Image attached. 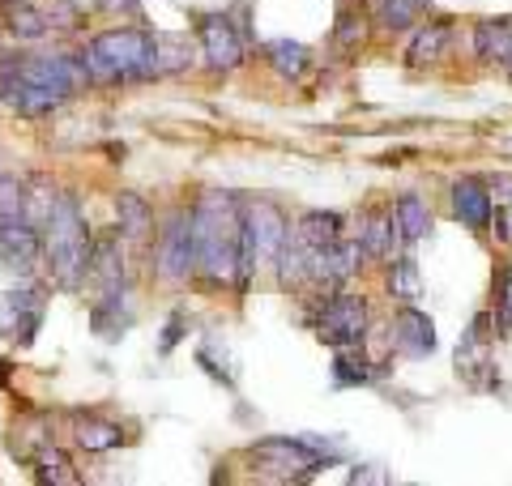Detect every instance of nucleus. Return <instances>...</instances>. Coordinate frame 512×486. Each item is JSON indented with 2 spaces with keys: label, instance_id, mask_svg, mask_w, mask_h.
I'll use <instances>...</instances> for the list:
<instances>
[{
  "label": "nucleus",
  "instance_id": "obj_1",
  "mask_svg": "<svg viewBox=\"0 0 512 486\" xmlns=\"http://www.w3.org/2000/svg\"><path fill=\"white\" fill-rule=\"evenodd\" d=\"M192 243L197 278L210 286H239V243H244V201L235 192L210 188L192 205Z\"/></svg>",
  "mask_w": 512,
  "mask_h": 486
},
{
  "label": "nucleus",
  "instance_id": "obj_2",
  "mask_svg": "<svg viewBox=\"0 0 512 486\" xmlns=\"http://www.w3.org/2000/svg\"><path fill=\"white\" fill-rule=\"evenodd\" d=\"M90 222L82 214V205H77V197H56L52 205V218L43 222V265L47 273H52V282L60 290H82L86 278H90Z\"/></svg>",
  "mask_w": 512,
  "mask_h": 486
},
{
  "label": "nucleus",
  "instance_id": "obj_3",
  "mask_svg": "<svg viewBox=\"0 0 512 486\" xmlns=\"http://www.w3.org/2000/svg\"><path fill=\"white\" fill-rule=\"evenodd\" d=\"M82 69H86V81H94V86L154 77V30H137V26L103 30L99 39L86 43Z\"/></svg>",
  "mask_w": 512,
  "mask_h": 486
},
{
  "label": "nucleus",
  "instance_id": "obj_4",
  "mask_svg": "<svg viewBox=\"0 0 512 486\" xmlns=\"http://www.w3.org/2000/svg\"><path fill=\"white\" fill-rule=\"evenodd\" d=\"M286 235H291V218L282 214L278 201L256 197L244 205V243H239V286L256 278V269L274 265Z\"/></svg>",
  "mask_w": 512,
  "mask_h": 486
},
{
  "label": "nucleus",
  "instance_id": "obj_5",
  "mask_svg": "<svg viewBox=\"0 0 512 486\" xmlns=\"http://www.w3.org/2000/svg\"><path fill=\"white\" fill-rule=\"evenodd\" d=\"M252 457L265 465V478L299 482V478H312L316 469H325L338 457V448H325L312 435H269V440L252 444Z\"/></svg>",
  "mask_w": 512,
  "mask_h": 486
},
{
  "label": "nucleus",
  "instance_id": "obj_6",
  "mask_svg": "<svg viewBox=\"0 0 512 486\" xmlns=\"http://www.w3.org/2000/svg\"><path fill=\"white\" fill-rule=\"evenodd\" d=\"M154 278L163 286H184L197 278V243H192V209H171L154 235Z\"/></svg>",
  "mask_w": 512,
  "mask_h": 486
},
{
  "label": "nucleus",
  "instance_id": "obj_7",
  "mask_svg": "<svg viewBox=\"0 0 512 486\" xmlns=\"http://www.w3.org/2000/svg\"><path fill=\"white\" fill-rule=\"evenodd\" d=\"M312 329L320 342L333 350L359 346V342H367V329H372V307H367V299L355 295V290H333V295L316 307Z\"/></svg>",
  "mask_w": 512,
  "mask_h": 486
},
{
  "label": "nucleus",
  "instance_id": "obj_8",
  "mask_svg": "<svg viewBox=\"0 0 512 486\" xmlns=\"http://www.w3.org/2000/svg\"><path fill=\"white\" fill-rule=\"evenodd\" d=\"M47 316V290L35 282H22L0 295V337L13 346H30Z\"/></svg>",
  "mask_w": 512,
  "mask_h": 486
},
{
  "label": "nucleus",
  "instance_id": "obj_9",
  "mask_svg": "<svg viewBox=\"0 0 512 486\" xmlns=\"http://www.w3.org/2000/svg\"><path fill=\"white\" fill-rule=\"evenodd\" d=\"M197 39H201V56L214 73H231L244 64V26H235L231 13H205L197 22Z\"/></svg>",
  "mask_w": 512,
  "mask_h": 486
},
{
  "label": "nucleus",
  "instance_id": "obj_10",
  "mask_svg": "<svg viewBox=\"0 0 512 486\" xmlns=\"http://www.w3.org/2000/svg\"><path fill=\"white\" fill-rule=\"evenodd\" d=\"M0 99H5L18 116H30V120H39V116H52V111H60L69 99H60L56 90H47L39 86L35 77H26L18 69V60L5 64V73H0Z\"/></svg>",
  "mask_w": 512,
  "mask_h": 486
},
{
  "label": "nucleus",
  "instance_id": "obj_11",
  "mask_svg": "<svg viewBox=\"0 0 512 486\" xmlns=\"http://www.w3.org/2000/svg\"><path fill=\"white\" fill-rule=\"evenodd\" d=\"M491 312L483 316H474V324L466 333H461V342H457V376L466 380L470 388H487L495 380V359H491Z\"/></svg>",
  "mask_w": 512,
  "mask_h": 486
},
{
  "label": "nucleus",
  "instance_id": "obj_12",
  "mask_svg": "<svg viewBox=\"0 0 512 486\" xmlns=\"http://www.w3.org/2000/svg\"><path fill=\"white\" fill-rule=\"evenodd\" d=\"M363 248L359 239H338L329 243V248L312 252V286H325V290H342L355 273L363 269Z\"/></svg>",
  "mask_w": 512,
  "mask_h": 486
},
{
  "label": "nucleus",
  "instance_id": "obj_13",
  "mask_svg": "<svg viewBox=\"0 0 512 486\" xmlns=\"http://www.w3.org/2000/svg\"><path fill=\"white\" fill-rule=\"evenodd\" d=\"M393 346L406 354V359H427V354H436V320L427 312H419L414 303H402L393 316Z\"/></svg>",
  "mask_w": 512,
  "mask_h": 486
},
{
  "label": "nucleus",
  "instance_id": "obj_14",
  "mask_svg": "<svg viewBox=\"0 0 512 486\" xmlns=\"http://www.w3.org/2000/svg\"><path fill=\"white\" fill-rule=\"evenodd\" d=\"M448 197H453V218L461 226H470V231H487L491 226V188L487 180H478V175H461L448 188Z\"/></svg>",
  "mask_w": 512,
  "mask_h": 486
},
{
  "label": "nucleus",
  "instance_id": "obj_15",
  "mask_svg": "<svg viewBox=\"0 0 512 486\" xmlns=\"http://www.w3.org/2000/svg\"><path fill=\"white\" fill-rule=\"evenodd\" d=\"M397 243V222H393V209H363L359 214V248L367 261H393Z\"/></svg>",
  "mask_w": 512,
  "mask_h": 486
},
{
  "label": "nucleus",
  "instance_id": "obj_16",
  "mask_svg": "<svg viewBox=\"0 0 512 486\" xmlns=\"http://www.w3.org/2000/svg\"><path fill=\"white\" fill-rule=\"evenodd\" d=\"M133 324V303H128V286L120 290H99V299L90 307V329L103 337V342H120Z\"/></svg>",
  "mask_w": 512,
  "mask_h": 486
},
{
  "label": "nucleus",
  "instance_id": "obj_17",
  "mask_svg": "<svg viewBox=\"0 0 512 486\" xmlns=\"http://www.w3.org/2000/svg\"><path fill=\"white\" fill-rule=\"evenodd\" d=\"M116 222H120V239L133 243V248H154V209L146 205V197L137 192H120L116 197Z\"/></svg>",
  "mask_w": 512,
  "mask_h": 486
},
{
  "label": "nucleus",
  "instance_id": "obj_18",
  "mask_svg": "<svg viewBox=\"0 0 512 486\" xmlns=\"http://www.w3.org/2000/svg\"><path fill=\"white\" fill-rule=\"evenodd\" d=\"M448 43H453V26L448 22H419L410 35V47H406V60L410 69H431L448 56Z\"/></svg>",
  "mask_w": 512,
  "mask_h": 486
},
{
  "label": "nucleus",
  "instance_id": "obj_19",
  "mask_svg": "<svg viewBox=\"0 0 512 486\" xmlns=\"http://www.w3.org/2000/svg\"><path fill=\"white\" fill-rule=\"evenodd\" d=\"M474 56L512 73V18H487L474 26Z\"/></svg>",
  "mask_w": 512,
  "mask_h": 486
},
{
  "label": "nucleus",
  "instance_id": "obj_20",
  "mask_svg": "<svg viewBox=\"0 0 512 486\" xmlns=\"http://www.w3.org/2000/svg\"><path fill=\"white\" fill-rule=\"evenodd\" d=\"M367 13H372V26L384 35H406L423 22L427 0H367Z\"/></svg>",
  "mask_w": 512,
  "mask_h": 486
},
{
  "label": "nucleus",
  "instance_id": "obj_21",
  "mask_svg": "<svg viewBox=\"0 0 512 486\" xmlns=\"http://www.w3.org/2000/svg\"><path fill=\"white\" fill-rule=\"evenodd\" d=\"M291 235H295L308 252H320V248H329V243L342 239V218L333 214V209H308V214L295 218Z\"/></svg>",
  "mask_w": 512,
  "mask_h": 486
},
{
  "label": "nucleus",
  "instance_id": "obj_22",
  "mask_svg": "<svg viewBox=\"0 0 512 486\" xmlns=\"http://www.w3.org/2000/svg\"><path fill=\"white\" fill-rule=\"evenodd\" d=\"M367 35H372V13H367V5H359V0H346L338 9V26H333V47L355 56L367 43Z\"/></svg>",
  "mask_w": 512,
  "mask_h": 486
},
{
  "label": "nucleus",
  "instance_id": "obj_23",
  "mask_svg": "<svg viewBox=\"0 0 512 486\" xmlns=\"http://www.w3.org/2000/svg\"><path fill=\"white\" fill-rule=\"evenodd\" d=\"M73 440H77V448H86V452H111V448L124 444V431H120V423H111V418L82 414L73 423Z\"/></svg>",
  "mask_w": 512,
  "mask_h": 486
},
{
  "label": "nucleus",
  "instance_id": "obj_24",
  "mask_svg": "<svg viewBox=\"0 0 512 486\" xmlns=\"http://www.w3.org/2000/svg\"><path fill=\"white\" fill-rule=\"evenodd\" d=\"M265 60H269V69H274L278 77H286V81H299L303 73L312 69V52L303 43H295V39H269L265 43Z\"/></svg>",
  "mask_w": 512,
  "mask_h": 486
},
{
  "label": "nucleus",
  "instance_id": "obj_25",
  "mask_svg": "<svg viewBox=\"0 0 512 486\" xmlns=\"http://www.w3.org/2000/svg\"><path fill=\"white\" fill-rule=\"evenodd\" d=\"M393 222H397V235H402V243H419L431 235V209L423 197H414V192H406V197L393 201Z\"/></svg>",
  "mask_w": 512,
  "mask_h": 486
},
{
  "label": "nucleus",
  "instance_id": "obj_26",
  "mask_svg": "<svg viewBox=\"0 0 512 486\" xmlns=\"http://www.w3.org/2000/svg\"><path fill=\"white\" fill-rule=\"evenodd\" d=\"M384 376V367L376 359H367L363 354V342L359 346H342L333 354V380L338 384H372Z\"/></svg>",
  "mask_w": 512,
  "mask_h": 486
},
{
  "label": "nucleus",
  "instance_id": "obj_27",
  "mask_svg": "<svg viewBox=\"0 0 512 486\" xmlns=\"http://www.w3.org/2000/svg\"><path fill=\"white\" fill-rule=\"evenodd\" d=\"M491 188V235L512 243V175H495Z\"/></svg>",
  "mask_w": 512,
  "mask_h": 486
},
{
  "label": "nucleus",
  "instance_id": "obj_28",
  "mask_svg": "<svg viewBox=\"0 0 512 486\" xmlns=\"http://www.w3.org/2000/svg\"><path fill=\"white\" fill-rule=\"evenodd\" d=\"M30 461H35V474H39V482H56V486H77V482H82V474H77V469H73V461L64 457L60 448H52V444H43V448H39Z\"/></svg>",
  "mask_w": 512,
  "mask_h": 486
},
{
  "label": "nucleus",
  "instance_id": "obj_29",
  "mask_svg": "<svg viewBox=\"0 0 512 486\" xmlns=\"http://www.w3.org/2000/svg\"><path fill=\"white\" fill-rule=\"evenodd\" d=\"M47 13H39L35 5H26V0H18V5H9V35L22 39V43H35L47 35Z\"/></svg>",
  "mask_w": 512,
  "mask_h": 486
},
{
  "label": "nucleus",
  "instance_id": "obj_30",
  "mask_svg": "<svg viewBox=\"0 0 512 486\" xmlns=\"http://www.w3.org/2000/svg\"><path fill=\"white\" fill-rule=\"evenodd\" d=\"M389 295L397 303H414L423 295V278H419V265L410 261V256H402V261L389 265Z\"/></svg>",
  "mask_w": 512,
  "mask_h": 486
},
{
  "label": "nucleus",
  "instance_id": "obj_31",
  "mask_svg": "<svg viewBox=\"0 0 512 486\" xmlns=\"http://www.w3.org/2000/svg\"><path fill=\"white\" fill-rule=\"evenodd\" d=\"M188 69V43L175 35H154V77Z\"/></svg>",
  "mask_w": 512,
  "mask_h": 486
},
{
  "label": "nucleus",
  "instance_id": "obj_32",
  "mask_svg": "<svg viewBox=\"0 0 512 486\" xmlns=\"http://www.w3.org/2000/svg\"><path fill=\"white\" fill-rule=\"evenodd\" d=\"M491 320L504 337H512V261L495 273V303H491Z\"/></svg>",
  "mask_w": 512,
  "mask_h": 486
},
{
  "label": "nucleus",
  "instance_id": "obj_33",
  "mask_svg": "<svg viewBox=\"0 0 512 486\" xmlns=\"http://www.w3.org/2000/svg\"><path fill=\"white\" fill-rule=\"evenodd\" d=\"M47 26L52 30H77L82 26V9H77V0H56V5L47 9Z\"/></svg>",
  "mask_w": 512,
  "mask_h": 486
},
{
  "label": "nucleus",
  "instance_id": "obj_34",
  "mask_svg": "<svg viewBox=\"0 0 512 486\" xmlns=\"http://www.w3.org/2000/svg\"><path fill=\"white\" fill-rule=\"evenodd\" d=\"M180 333H184V316L175 312V316H171V324H167V333H163V346H158V350H163V354H171V346L180 342Z\"/></svg>",
  "mask_w": 512,
  "mask_h": 486
},
{
  "label": "nucleus",
  "instance_id": "obj_35",
  "mask_svg": "<svg viewBox=\"0 0 512 486\" xmlns=\"http://www.w3.org/2000/svg\"><path fill=\"white\" fill-rule=\"evenodd\" d=\"M141 5H146V0H99L103 13H120V18L124 13H133V9H141Z\"/></svg>",
  "mask_w": 512,
  "mask_h": 486
},
{
  "label": "nucleus",
  "instance_id": "obj_36",
  "mask_svg": "<svg viewBox=\"0 0 512 486\" xmlns=\"http://www.w3.org/2000/svg\"><path fill=\"white\" fill-rule=\"evenodd\" d=\"M376 465H363V469H355V474H350V482H389V474H372Z\"/></svg>",
  "mask_w": 512,
  "mask_h": 486
},
{
  "label": "nucleus",
  "instance_id": "obj_37",
  "mask_svg": "<svg viewBox=\"0 0 512 486\" xmlns=\"http://www.w3.org/2000/svg\"><path fill=\"white\" fill-rule=\"evenodd\" d=\"M13 380V367H9V359H0V388H5Z\"/></svg>",
  "mask_w": 512,
  "mask_h": 486
},
{
  "label": "nucleus",
  "instance_id": "obj_38",
  "mask_svg": "<svg viewBox=\"0 0 512 486\" xmlns=\"http://www.w3.org/2000/svg\"><path fill=\"white\" fill-rule=\"evenodd\" d=\"M504 150H508V154H512V137H504Z\"/></svg>",
  "mask_w": 512,
  "mask_h": 486
}]
</instances>
